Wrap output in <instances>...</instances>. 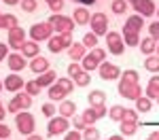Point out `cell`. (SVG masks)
<instances>
[{
    "label": "cell",
    "instance_id": "obj_1",
    "mask_svg": "<svg viewBox=\"0 0 159 140\" xmlns=\"http://www.w3.org/2000/svg\"><path fill=\"white\" fill-rule=\"evenodd\" d=\"M15 125H17V129L21 132V134H25V136H30V134H34V127H36V121H34V117L30 113H25V111H21V113H17V117H15Z\"/></svg>",
    "mask_w": 159,
    "mask_h": 140
},
{
    "label": "cell",
    "instance_id": "obj_2",
    "mask_svg": "<svg viewBox=\"0 0 159 140\" xmlns=\"http://www.w3.org/2000/svg\"><path fill=\"white\" fill-rule=\"evenodd\" d=\"M30 106H32V96L24 91V93H17V96H15V98L9 102L7 111H9V113H15V115H17V113H21V111H28Z\"/></svg>",
    "mask_w": 159,
    "mask_h": 140
},
{
    "label": "cell",
    "instance_id": "obj_3",
    "mask_svg": "<svg viewBox=\"0 0 159 140\" xmlns=\"http://www.w3.org/2000/svg\"><path fill=\"white\" fill-rule=\"evenodd\" d=\"M30 36H32L34 43H38V40H49V38L53 36V25H51L49 21L34 24L32 28H30Z\"/></svg>",
    "mask_w": 159,
    "mask_h": 140
},
{
    "label": "cell",
    "instance_id": "obj_4",
    "mask_svg": "<svg viewBox=\"0 0 159 140\" xmlns=\"http://www.w3.org/2000/svg\"><path fill=\"white\" fill-rule=\"evenodd\" d=\"M49 24L53 25V30L57 32V34H64V32H72L74 30V21L70 17H66V15H51L49 17Z\"/></svg>",
    "mask_w": 159,
    "mask_h": 140
},
{
    "label": "cell",
    "instance_id": "obj_5",
    "mask_svg": "<svg viewBox=\"0 0 159 140\" xmlns=\"http://www.w3.org/2000/svg\"><path fill=\"white\" fill-rule=\"evenodd\" d=\"M70 45H72V32H64V34L49 38V51H53V53H60V51L68 49Z\"/></svg>",
    "mask_w": 159,
    "mask_h": 140
},
{
    "label": "cell",
    "instance_id": "obj_6",
    "mask_svg": "<svg viewBox=\"0 0 159 140\" xmlns=\"http://www.w3.org/2000/svg\"><path fill=\"white\" fill-rule=\"evenodd\" d=\"M89 24H91V32L93 34H108V17L104 15V13H96V15H91V19H89Z\"/></svg>",
    "mask_w": 159,
    "mask_h": 140
},
{
    "label": "cell",
    "instance_id": "obj_7",
    "mask_svg": "<svg viewBox=\"0 0 159 140\" xmlns=\"http://www.w3.org/2000/svg\"><path fill=\"white\" fill-rule=\"evenodd\" d=\"M68 125H70V121H68V117H53L49 121V125H47V132H49V136H57V134H64V132H68Z\"/></svg>",
    "mask_w": 159,
    "mask_h": 140
},
{
    "label": "cell",
    "instance_id": "obj_8",
    "mask_svg": "<svg viewBox=\"0 0 159 140\" xmlns=\"http://www.w3.org/2000/svg\"><path fill=\"white\" fill-rule=\"evenodd\" d=\"M140 93H142V87L138 85V83H119V96H123L125 100H138L140 98Z\"/></svg>",
    "mask_w": 159,
    "mask_h": 140
},
{
    "label": "cell",
    "instance_id": "obj_9",
    "mask_svg": "<svg viewBox=\"0 0 159 140\" xmlns=\"http://www.w3.org/2000/svg\"><path fill=\"white\" fill-rule=\"evenodd\" d=\"M106 43H108V51L115 53V55H121L123 49H125V43H123V36L119 32H108L106 36Z\"/></svg>",
    "mask_w": 159,
    "mask_h": 140
},
{
    "label": "cell",
    "instance_id": "obj_10",
    "mask_svg": "<svg viewBox=\"0 0 159 140\" xmlns=\"http://www.w3.org/2000/svg\"><path fill=\"white\" fill-rule=\"evenodd\" d=\"M98 70H100V76H102L104 81H115V79L121 76L119 66H115V64H110V62H102L98 66Z\"/></svg>",
    "mask_w": 159,
    "mask_h": 140
},
{
    "label": "cell",
    "instance_id": "obj_11",
    "mask_svg": "<svg viewBox=\"0 0 159 140\" xmlns=\"http://www.w3.org/2000/svg\"><path fill=\"white\" fill-rule=\"evenodd\" d=\"M24 43H25L24 28H13V30H9V47H13V49H21Z\"/></svg>",
    "mask_w": 159,
    "mask_h": 140
},
{
    "label": "cell",
    "instance_id": "obj_12",
    "mask_svg": "<svg viewBox=\"0 0 159 140\" xmlns=\"http://www.w3.org/2000/svg\"><path fill=\"white\" fill-rule=\"evenodd\" d=\"M2 85L7 87V91H19L25 83H24V79L17 75V72H13V75H9L4 81H2Z\"/></svg>",
    "mask_w": 159,
    "mask_h": 140
},
{
    "label": "cell",
    "instance_id": "obj_13",
    "mask_svg": "<svg viewBox=\"0 0 159 140\" xmlns=\"http://www.w3.org/2000/svg\"><path fill=\"white\" fill-rule=\"evenodd\" d=\"M134 9L138 15H142V17H151L153 13H155V2L153 0H138L134 4Z\"/></svg>",
    "mask_w": 159,
    "mask_h": 140
},
{
    "label": "cell",
    "instance_id": "obj_14",
    "mask_svg": "<svg viewBox=\"0 0 159 140\" xmlns=\"http://www.w3.org/2000/svg\"><path fill=\"white\" fill-rule=\"evenodd\" d=\"M142 25H144V19H142V15H132V17H127L125 19V25H123V30H132V32H140L142 30Z\"/></svg>",
    "mask_w": 159,
    "mask_h": 140
},
{
    "label": "cell",
    "instance_id": "obj_15",
    "mask_svg": "<svg viewBox=\"0 0 159 140\" xmlns=\"http://www.w3.org/2000/svg\"><path fill=\"white\" fill-rule=\"evenodd\" d=\"M30 70L36 72V75L47 72V70H49V60H47V57H38V55H36V57L30 62Z\"/></svg>",
    "mask_w": 159,
    "mask_h": 140
},
{
    "label": "cell",
    "instance_id": "obj_16",
    "mask_svg": "<svg viewBox=\"0 0 159 140\" xmlns=\"http://www.w3.org/2000/svg\"><path fill=\"white\" fill-rule=\"evenodd\" d=\"M68 55L72 57V62L83 60V57H85V45H83V43H72V45L68 47Z\"/></svg>",
    "mask_w": 159,
    "mask_h": 140
},
{
    "label": "cell",
    "instance_id": "obj_17",
    "mask_svg": "<svg viewBox=\"0 0 159 140\" xmlns=\"http://www.w3.org/2000/svg\"><path fill=\"white\" fill-rule=\"evenodd\" d=\"M9 68L15 70V72H17V70H24L25 68V57L21 53H11V55H9Z\"/></svg>",
    "mask_w": 159,
    "mask_h": 140
},
{
    "label": "cell",
    "instance_id": "obj_18",
    "mask_svg": "<svg viewBox=\"0 0 159 140\" xmlns=\"http://www.w3.org/2000/svg\"><path fill=\"white\" fill-rule=\"evenodd\" d=\"M21 53H24V57H36L38 55V43H34V40H25L24 43V47H21Z\"/></svg>",
    "mask_w": 159,
    "mask_h": 140
},
{
    "label": "cell",
    "instance_id": "obj_19",
    "mask_svg": "<svg viewBox=\"0 0 159 140\" xmlns=\"http://www.w3.org/2000/svg\"><path fill=\"white\" fill-rule=\"evenodd\" d=\"M0 28H7V30H13V28H19V19L15 15H0Z\"/></svg>",
    "mask_w": 159,
    "mask_h": 140
},
{
    "label": "cell",
    "instance_id": "obj_20",
    "mask_svg": "<svg viewBox=\"0 0 159 140\" xmlns=\"http://www.w3.org/2000/svg\"><path fill=\"white\" fill-rule=\"evenodd\" d=\"M60 115L61 117H74L76 115V104L70 100H64L60 104Z\"/></svg>",
    "mask_w": 159,
    "mask_h": 140
},
{
    "label": "cell",
    "instance_id": "obj_21",
    "mask_svg": "<svg viewBox=\"0 0 159 140\" xmlns=\"http://www.w3.org/2000/svg\"><path fill=\"white\" fill-rule=\"evenodd\" d=\"M36 83L40 87H51L53 83H55V72L53 70H47V72H43V75L36 79Z\"/></svg>",
    "mask_w": 159,
    "mask_h": 140
},
{
    "label": "cell",
    "instance_id": "obj_22",
    "mask_svg": "<svg viewBox=\"0 0 159 140\" xmlns=\"http://www.w3.org/2000/svg\"><path fill=\"white\" fill-rule=\"evenodd\" d=\"M140 32H132V30H123V43L127 45V47H136V45H140V38H138Z\"/></svg>",
    "mask_w": 159,
    "mask_h": 140
},
{
    "label": "cell",
    "instance_id": "obj_23",
    "mask_svg": "<svg viewBox=\"0 0 159 140\" xmlns=\"http://www.w3.org/2000/svg\"><path fill=\"white\" fill-rule=\"evenodd\" d=\"M147 98H159V76H153L147 85Z\"/></svg>",
    "mask_w": 159,
    "mask_h": 140
},
{
    "label": "cell",
    "instance_id": "obj_24",
    "mask_svg": "<svg viewBox=\"0 0 159 140\" xmlns=\"http://www.w3.org/2000/svg\"><path fill=\"white\" fill-rule=\"evenodd\" d=\"M89 19H91V15H89V11H87V9L79 7V9L74 11V21H76L79 25H85V24H89Z\"/></svg>",
    "mask_w": 159,
    "mask_h": 140
},
{
    "label": "cell",
    "instance_id": "obj_25",
    "mask_svg": "<svg viewBox=\"0 0 159 140\" xmlns=\"http://www.w3.org/2000/svg\"><path fill=\"white\" fill-rule=\"evenodd\" d=\"M89 104L91 106H98V104H106V93L104 91H100V89H96V91H91L89 93Z\"/></svg>",
    "mask_w": 159,
    "mask_h": 140
},
{
    "label": "cell",
    "instance_id": "obj_26",
    "mask_svg": "<svg viewBox=\"0 0 159 140\" xmlns=\"http://www.w3.org/2000/svg\"><path fill=\"white\" fill-rule=\"evenodd\" d=\"M66 93H68V91H66L64 87H60L57 83H53V85L49 87V98H51V100H64Z\"/></svg>",
    "mask_w": 159,
    "mask_h": 140
},
{
    "label": "cell",
    "instance_id": "obj_27",
    "mask_svg": "<svg viewBox=\"0 0 159 140\" xmlns=\"http://www.w3.org/2000/svg\"><path fill=\"white\" fill-rule=\"evenodd\" d=\"M138 129V121H121V136H134Z\"/></svg>",
    "mask_w": 159,
    "mask_h": 140
},
{
    "label": "cell",
    "instance_id": "obj_28",
    "mask_svg": "<svg viewBox=\"0 0 159 140\" xmlns=\"http://www.w3.org/2000/svg\"><path fill=\"white\" fill-rule=\"evenodd\" d=\"M140 49H142V53H155V49H157V40L155 38H144L142 43H140Z\"/></svg>",
    "mask_w": 159,
    "mask_h": 140
},
{
    "label": "cell",
    "instance_id": "obj_29",
    "mask_svg": "<svg viewBox=\"0 0 159 140\" xmlns=\"http://www.w3.org/2000/svg\"><path fill=\"white\" fill-rule=\"evenodd\" d=\"M151 106H153V104H151V98H142V96H140V98L136 100V111H138V113H148Z\"/></svg>",
    "mask_w": 159,
    "mask_h": 140
},
{
    "label": "cell",
    "instance_id": "obj_30",
    "mask_svg": "<svg viewBox=\"0 0 159 140\" xmlns=\"http://www.w3.org/2000/svg\"><path fill=\"white\" fill-rule=\"evenodd\" d=\"M81 117H83V121L87 123V127H89V125H93V123H96V121L100 119L98 115H96V111H93L91 106H89L87 111H83V115H81Z\"/></svg>",
    "mask_w": 159,
    "mask_h": 140
},
{
    "label": "cell",
    "instance_id": "obj_31",
    "mask_svg": "<svg viewBox=\"0 0 159 140\" xmlns=\"http://www.w3.org/2000/svg\"><path fill=\"white\" fill-rule=\"evenodd\" d=\"M74 85H79V87H85V85H89V81H91V76L87 75V70H81L79 75H74Z\"/></svg>",
    "mask_w": 159,
    "mask_h": 140
},
{
    "label": "cell",
    "instance_id": "obj_32",
    "mask_svg": "<svg viewBox=\"0 0 159 140\" xmlns=\"http://www.w3.org/2000/svg\"><path fill=\"white\" fill-rule=\"evenodd\" d=\"M81 62H83V70H96V68L100 66V62L93 57V55H91V53H89V55H85Z\"/></svg>",
    "mask_w": 159,
    "mask_h": 140
},
{
    "label": "cell",
    "instance_id": "obj_33",
    "mask_svg": "<svg viewBox=\"0 0 159 140\" xmlns=\"http://www.w3.org/2000/svg\"><path fill=\"white\" fill-rule=\"evenodd\" d=\"M144 68L151 72H159V55H148L144 62Z\"/></svg>",
    "mask_w": 159,
    "mask_h": 140
},
{
    "label": "cell",
    "instance_id": "obj_34",
    "mask_svg": "<svg viewBox=\"0 0 159 140\" xmlns=\"http://www.w3.org/2000/svg\"><path fill=\"white\" fill-rule=\"evenodd\" d=\"M121 83H138V72L136 70H125V72H121Z\"/></svg>",
    "mask_w": 159,
    "mask_h": 140
},
{
    "label": "cell",
    "instance_id": "obj_35",
    "mask_svg": "<svg viewBox=\"0 0 159 140\" xmlns=\"http://www.w3.org/2000/svg\"><path fill=\"white\" fill-rule=\"evenodd\" d=\"M83 140H100V132L93 125H89L83 129Z\"/></svg>",
    "mask_w": 159,
    "mask_h": 140
},
{
    "label": "cell",
    "instance_id": "obj_36",
    "mask_svg": "<svg viewBox=\"0 0 159 140\" xmlns=\"http://www.w3.org/2000/svg\"><path fill=\"white\" fill-rule=\"evenodd\" d=\"M83 45H85V47H91V49H96V47H98V34L87 32L85 36H83Z\"/></svg>",
    "mask_w": 159,
    "mask_h": 140
},
{
    "label": "cell",
    "instance_id": "obj_37",
    "mask_svg": "<svg viewBox=\"0 0 159 140\" xmlns=\"http://www.w3.org/2000/svg\"><path fill=\"white\" fill-rule=\"evenodd\" d=\"M123 113H125V108L119 106V104H117V106H112V108L108 111V115H110V119H112V121H123Z\"/></svg>",
    "mask_w": 159,
    "mask_h": 140
},
{
    "label": "cell",
    "instance_id": "obj_38",
    "mask_svg": "<svg viewBox=\"0 0 159 140\" xmlns=\"http://www.w3.org/2000/svg\"><path fill=\"white\" fill-rule=\"evenodd\" d=\"M110 9H112V13L121 15V13H125V11H127V2H125V0H112Z\"/></svg>",
    "mask_w": 159,
    "mask_h": 140
},
{
    "label": "cell",
    "instance_id": "obj_39",
    "mask_svg": "<svg viewBox=\"0 0 159 140\" xmlns=\"http://www.w3.org/2000/svg\"><path fill=\"white\" fill-rule=\"evenodd\" d=\"M24 89H25V93H30V96H36L38 91H40V85H38L36 81H28L24 85Z\"/></svg>",
    "mask_w": 159,
    "mask_h": 140
},
{
    "label": "cell",
    "instance_id": "obj_40",
    "mask_svg": "<svg viewBox=\"0 0 159 140\" xmlns=\"http://www.w3.org/2000/svg\"><path fill=\"white\" fill-rule=\"evenodd\" d=\"M57 85H60V87H64L68 93H70V91L74 89V81H72V79H57Z\"/></svg>",
    "mask_w": 159,
    "mask_h": 140
},
{
    "label": "cell",
    "instance_id": "obj_41",
    "mask_svg": "<svg viewBox=\"0 0 159 140\" xmlns=\"http://www.w3.org/2000/svg\"><path fill=\"white\" fill-rule=\"evenodd\" d=\"M123 121H138V111L125 108V113H123Z\"/></svg>",
    "mask_w": 159,
    "mask_h": 140
},
{
    "label": "cell",
    "instance_id": "obj_42",
    "mask_svg": "<svg viewBox=\"0 0 159 140\" xmlns=\"http://www.w3.org/2000/svg\"><path fill=\"white\" fill-rule=\"evenodd\" d=\"M21 9H24L25 13L36 11V0H24V2H21Z\"/></svg>",
    "mask_w": 159,
    "mask_h": 140
},
{
    "label": "cell",
    "instance_id": "obj_43",
    "mask_svg": "<svg viewBox=\"0 0 159 140\" xmlns=\"http://www.w3.org/2000/svg\"><path fill=\"white\" fill-rule=\"evenodd\" d=\"M91 55H93V57H96V60H98V62L102 64V62H104V57H106V51H104V49H100V47H96V49L91 51Z\"/></svg>",
    "mask_w": 159,
    "mask_h": 140
},
{
    "label": "cell",
    "instance_id": "obj_44",
    "mask_svg": "<svg viewBox=\"0 0 159 140\" xmlns=\"http://www.w3.org/2000/svg\"><path fill=\"white\" fill-rule=\"evenodd\" d=\"M148 32H151V38L159 40V21H155V24L148 25Z\"/></svg>",
    "mask_w": 159,
    "mask_h": 140
},
{
    "label": "cell",
    "instance_id": "obj_45",
    "mask_svg": "<svg viewBox=\"0 0 159 140\" xmlns=\"http://www.w3.org/2000/svg\"><path fill=\"white\" fill-rule=\"evenodd\" d=\"M81 70H83V66H79V64H76V62H72V64H70V66H68V75H70V79H72L74 75H79Z\"/></svg>",
    "mask_w": 159,
    "mask_h": 140
},
{
    "label": "cell",
    "instance_id": "obj_46",
    "mask_svg": "<svg viewBox=\"0 0 159 140\" xmlns=\"http://www.w3.org/2000/svg\"><path fill=\"white\" fill-rule=\"evenodd\" d=\"M72 123H74V129H85V127H87V123L83 121V117H81V115H79V117L74 115V121H72Z\"/></svg>",
    "mask_w": 159,
    "mask_h": 140
},
{
    "label": "cell",
    "instance_id": "obj_47",
    "mask_svg": "<svg viewBox=\"0 0 159 140\" xmlns=\"http://www.w3.org/2000/svg\"><path fill=\"white\" fill-rule=\"evenodd\" d=\"M7 138H11V129L0 123V140H7Z\"/></svg>",
    "mask_w": 159,
    "mask_h": 140
},
{
    "label": "cell",
    "instance_id": "obj_48",
    "mask_svg": "<svg viewBox=\"0 0 159 140\" xmlns=\"http://www.w3.org/2000/svg\"><path fill=\"white\" fill-rule=\"evenodd\" d=\"M53 113H55V106H53V104H45V106H43V115H45V117H53Z\"/></svg>",
    "mask_w": 159,
    "mask_h": 140
},
{
    "label": "cell",
    "instance_id": "obj_49",
    "mask_svg": "<svg viewBox=\"0 0 159 140\" xmlns=\"http://www.w3.org/2000/svg\"><path fill=\"white\" fill-rule=\"evenodd\" d=\"M91 108L96 111V115H98L100 119H102V117L106 115V104H98V106H91Z\"/></svg>",
    "mask_w": 159,
    "mask_h": 140
},
{
    "label": "cell",
    "instance_id": "obj_50",
    "mask_svg": "<svg viewBox=\"0 0 159 140\" xmlns=\"http://www.w3.org/2000/svg\"><path fill=\"white\" fill-rule=\"evenodd\" d=\"M64 140H83V136H81V134H79L76 129H74V132H68V134H66V138H64Z\"/></svg>",
    "mask_w": 159,
    "mask_h": 140
},
{
    "label": "cell",
    "instance_id": "obj_51",
    "mask_svg": "<svg viewBox=\"0 0 159 140\" xmlns=\"http://www.w3.org/2000/svg\"><path fill=\"white\" fill-rule=\"evenodd\" d=\"M7 53H9V47H7L4 43H0V60H4V57H7Z\"/></svg>",
    "mask_w": 159,
    "mask_h": 140
},
{
    "label": "cell",
    "instance_id": "obj_52",
    "mask_svg": "<svg viewBox=\"0 0 159 140\" xmlns=\"http://www.w3.org/2000/svg\"><path fill=\"white\" fill-rule=\"evenodd\" d=\"M148 140H159V129H157V132H153V134L148 136Z\"/></svg>",
    "mask_w": 159,
    "mask_h": 140
},
{
    "label": "cell",
    "instance_id": "obj_53",
    "mask_svg": "<svg viewBox=\"0 0 159 140\" xmlns=\"http://www.w3.org/2000/svg\"><path fill=\"white\" fill-rule=\"evenodd\" d=\"M25 140H45V138H40V136H36V134H30V138H25Z\"/></svg>",
    "mask_w": 159,
    "mask_h": 140
},
{
    "label": "cell",
    "instance_id": "obj_54",
    "mask_svg": "<svg viewBox=\"0 0 159 140\" xmlns=\"http://www.w3.org/2000/svg\"><path fill=\"white\" fill-rule=\"evenodd\" d=\"M4 119V106H2V102H0V121Z\"/></svg>",
    "mask_w": 159,
    "mask_h": 140
},
{
    "label": "cell",
    "instance_id": "obj_55",
    "mask_svg": "<svg viewBox=\"0 0 159 140\" xmlns=\"http://www.w3.org/2000/svg\"><path fill=\"white\" fill-rule=\"evenodd\" d=\"M74 2H83V4H93L96 0H74Z\"/></svg>",
    "mask_w": 159,
    "mask_h": 140
},
{
    "label": "cell",
    "instance_id": "obj_56",
    "mask_svg": "<svg viewBox=\"0 0 159 140\" xmlns=\"http://www.w3.org/2000/svg\"><path fill=\"white\" fill-rule=\"evenodd\" d=\"M2 2H7V4H17L19 0H2Z\"/></svg>",
    "mask_w": 159,
    "mask_h": 140
},
{
    "label": "cell",
    "instance_id": "obj_57",
    "mask_svg": "<svg viewBox=\"0 0 159 140\" xmlns=\"http://www.w3.org/2000/svg\"><path fill=\"white\" fill-rule=\"evenodd\" d=\"M108 140H125V138H123V136H110Z\"/></svg>",
    "mask_w": 159,
    "mask_h": 140
},
{
    "label": "cell",
    "instance_id": "obj_58",
    "mask_svg": "<svg viewBox=\"0 0 159 140\" xmlns=\"http://www.w3.org/2000/svg\"><path fill=\"white\" fill-rule=\"evenodd\" d=\"M47 4H53V2H60V0H45Z\"/></svg>",
    "mask_w": 159,
    "mask_h": 140
},
{
    "label": "cell",
    "instance_id": "obj_59",
    "mask_svg": "<svg viewBox=\"0 0 159 140\" xmlns=\"http://www.w3.org/2000/svg\"><path fill=\"white\" fill-rule=\"evenodd\" d=\"M2 87H4V85H2V81H0V91H2Z\"/></svg>",
    "mask_w": 159,
    "mask_h": 140
},
{
    "label": "cell",
    "instance_id": "obj_60",
    "mask_svg": "<svg viewBox=\"0 0 159 140\" xmlns=\"http://www.w3.org/2000/svg\"><path fill=\"white\" fill-rule=\"evenodd\" d=\"M127 2H134V4H136V2H138V0H127Z\"/></svg>",
    "mask_w": 159,
    "mask_h": 140
},
{
    "label": "cell",
    "instance_id": "obj_61",
    "mask_svg": "<svg viewBox=\"0 0 159 140\" xmlns=\"http://www.w3.org/2000/svg\"><path fill=\"white\" fill-rule=\"evenodd\" d=\"M155 51H157V53H159V47H157V49H155Z\"/></svg>",
    "mask_w": 159,
    "mask_h": 140
},
{
    "label": "cell",
    "instance_id": "obj_62",
    "mask_svg": "<svg viewBox=\"0 0 159 140\" xmlns=\"http://www.w3.org/2000/svg\"><path fill=\"white\" fill-rule=\"evenodd\" d=\"M157 104H159V98H157Z\"/></svg>",
    "mask_w": 159,
    "mask_h": 140
}]
</instances>
